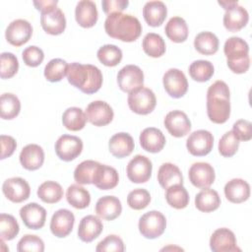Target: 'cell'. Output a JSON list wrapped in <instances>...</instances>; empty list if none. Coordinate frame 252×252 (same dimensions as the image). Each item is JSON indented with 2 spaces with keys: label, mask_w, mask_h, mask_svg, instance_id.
Here are the masks:
<instances>
[{
  "label": "cell",
  "mask_w": 252,
  "mask_h": 252,
  "mask_svg": "<svg viewBox=\"0 0 252 252\" xmlns=\"http://www.w3.org/2000/svg\"><path fill=\"white\" fill-rule=\"evenodd\" d=\"M214 147L213 134L207 130H197L189 135L186 141L188 152L195 157H204L211 153Z\"/></svg>",
  "instance_id": "obj_7"
},
{
  "label": "cell",
  "mask_w": 252,
  "mask_h": 252,
  "mask_svg": "<svg viewBox=\"0 0 252 252\" xmlns=\"http://www.w3.org/2000/svg\"><path fill=\"white\" fill-rule=\"evenodd\" d=\"M1 69L0 76L2 79H10L16 75L19 69L18 58L11 52H3L0 56Z\"/></svg>",
  "instance_id": "obj_47"
},
{
  "label": "cell",
  "mask_w": 252,
  "mask_h": 252,
  "mask_svg": "<svg viewBox=\"0 0 252 252\" xmlns=\"http://www.w3.org/2000/svg\"><path fill=\"white\" fill-rule=\"evenodd\" d=\"M44 161V152L36 144H30L24 147L20 154V162L28 170L38 169Z\"/></svg>",
  "instance_id": "obj_24"
},
{
  "label": "cell",
  "mask_w": 252,
  "mask_h": 252,
  "mask_svg": "<svg viewBox=\"0 0 252 252\" xmlns=\"http://www.w3.org/2000/svg\"><path fill=\"white\" fill-rule=\"evenodd\" d=\"M20 231L17 220L8 214L0 215V236L2 240L14 239Z\"/></svg>",
  "instance_id": "obj_45"
},
{
  "label": "cell",
  "mask_w": 252,
  "mask_h": 252,
  "mask_svg": "<svg viewBox=\"0 0 252 252\" xmlns=\"http://www.w3.org/2000/svg\"><path fill=\"white\" fill-rule=\"evenodd\" d=\"M162 83L165 92L173 98L183 96L188 90V82L184 73L176 68H170L164 73Z\"/></svg>",
  "instance_id": "obj_9"
},
{
  "label": "cell",
  "mask_w": 252,
  "mask_h": 252,
  "mask_svg": "<svg viewBox=\"0 0 252 252\" xmlns=\"http://www.w3.org/2000/svg\"><path fill=\"white\" fill-rule=\"evenodd\" d=\"M109 152L118 158H122L131 155L135 144L132 136L128 133L120 132L113 135L108 142Z\"/></svg>",
  "instance_id": "obj_27"
},
{
  "label": "cell",
  "mask_w": 252,
  "mask_h": 252,
  "mask_svg": "<svg viewBox=\"0 0 252 252\" xmlns=\"http://www.w3.org/2000/svg\"><path fill=\"white\" fill-rule=\"evenodd\" d=\"M103 229L101 220L94 215L84 217L78 227V236L84 242H92L99 236Z\"/></svg>",
  "instance_id": "obj_20"
},
{
  "label": "cell",
  "mask_w": 252,
  "mask_h": 252,
  "mask_svg": "<svg viewBox=\"0 0 252 252\" xmlns=\"http://www.w3.org/2000/svg\"><path fill=\"white\" fill-rule=\"evenodd\" d=\"M98 60L105 66L114 67L122 60V50L114 44H105L97 50Z\"/></svg>",
  "instance_id": "obj_44"
},
{
  "label": "cell",
  "mask_w": 252,
  "mask_h": 252,
  "mask_svg": "<svg viewBox=\"0 0 252 252\" xmlns=\"http://www.w3.org/2000/svg\"><path fill=\"white\" fill-rule=\"evenodd\" d=\"M195 49L204 55H213L219 49V38L211 32H202L195 36Z\"/></svg>",
  "instance_id": "obj_34"
},
{
  "label": "cell",
  "mask_w": 252,
  "mask_h": 252,
  "mask_svg": "<svg viewBox=\"0 0 252 252\" xmlns=\"http://www.w3.org/2000/svg\"><path fill=\"white\" fill-rule=\"evenodd\" d=\"M210 248L214 252H235L240 251L236 244L234 233L226 228L216 229L210 238Z\"/></svg>",
  "instance_id": "obj_16"
},
{
  "label": "cell",
  "mask_w": 252,
  "mask_h": 252,
  "mask_svg": "<svg viewBox=\"0 0 252 252\" xmlns=\"http://www.w3.org/2000/svg\"><path fill=\"white\" fill-rule=\"evenodd\" d=\"M190 182L197 188H209L215 181L216 174L214 167L208 162H195L188 172Z\"/></svg>",
  "instance_id": "obj_13"
},
{
  "label": "cell",
  "mask_w": 252,
  "mask_h": 252,
  "mask_svg": "<svg viewBox=\"0 0 252 252\" xmlns=\"http://www.w3.org/2000/svg\"><path fill=\"white\" fill-rule=\"evenodd\" d=\"M75 18L77 23L83 28L94 27L98 18L95 3L91 0L79 1L75 8Z\"/></svg>",
  "instance_id": "obj_21"
},
{
  "label": "cell",
  "mask_w": 252,
  "mask_h": 252,
  "mask_svg": "<svg viewBox=\"0 0 252 252\" xmlns=\"http://www.w3.org/2000/svg\"><path fill=\"white\" fill-rule=\"evenodd\" d=\"M151 202L150 193L143 188H137L131 191L127 196V204L133 210H143Z\"/></svg>",
  "instance_id": "obj_48"
},
{
  "label": "cell",
  "mask_w": 252,
  "mask_h": 252,
  "mask_svg": "<svg viewBox=\"0 0 252 252\" xmlns=\"http://www.w3.org/2000/svg\"><path fill=\"white\" fill-rule=\"evenodd\" d=\"M119 181V175L114 167L99 163L94 179L93 184H94L100 190H109L117 186Z\"/></svg>",
  "instance_id": "obj_28"
},
{
  "label": "cell",
  "mask_w": 252,
  "mask_h": 252,
  "mask_svg": "<svg viewBox=\"0 0 252 252\" xmlns=\"http://www.w3.org/2000/svg\"><path fill=\"white\" fill-rule=\"evenodd\" d=\"M32 27L24 19H17L11 22L5 32L7 41L16 47L27 43L32 37Z\"/></svg>",
  "instance_id": "obj_10"
},
{
  "label": "cell",
  "mask_w": 252,
  "mask_h": 252,
  "mask_svg": "<svg viewBox=\"0 0 252 252\" xmlns=\"http://www.w3.org/2000/svg\"><path fill=\"white\" fill-rule=\"evenodd\" d=\"M68 67V63L61 58L51 59L44 67V77L49 82H59L67 75Z\"/></svg>",
  "instance_id": "obj_42"
},
{
  "label": "cell",
  "mask_w": 252,
  "mask_h": 252,
  "mask_svg": "<svg viewBox=\"0 0 252 252\" xmlns=\"http://www.w3.org/2000/svg\"><path fill=\"white\" fill-rule=\"evenodd\" d=\"M83 151L82 140L73 135L64 134L55 143V153L64 161H71L78 158Z\"/></svg>",
  "instance_id": "obj_8"
},
{
  "label": "cell",
  "mask_w": 252,
  "mask_h": 252,
  "mask_svg": "<svg viewBox=\"0 0 252 252\" xmlns=\"http://www.w3.org/2000/svg\"><path fill=\"white\" fill-rule=\"evenodd\" d=\"M37 196L44 203L54 204L62 199L63 189L61 185L55 181H45L39 185Z\"/></svg>",
  "instance_id": "obj_38"
},
{
  "label": "cell",
  "mask_w": 252,
  "mask_h": 252,
  "mask_svg": "<svg viewBox=\"0 0 252 252\" xmlns=\"http://www.w3.org/2000/svg\"><path fill=\"white\" fill-rule=\"evenodd\" d=\"M240 141L236 138L232 131H228L222 135L219 142V152L224 158H230L235 155L238 150Z\"/></svg>",
  "instance_id": "obj_46"
},
{
  "label": "cell",
  "mask_w": 252,
  "mask_h": 252,
  "mask_svg": "<svg viewBox=\"0 0 252 252\" xmlns=\"http://www.w3.org/2000/svg\"><path fill=\"white\" fill-rule=\"evenodd\" d=\"M248 21L249 15L247 10L238 4L225 10L223 15V26L232 32L240 31L247 25Z\"/></svg>",
  "instance_id": "obj_22"
},
{
  "label": "cell",
  "mask_w": 252,
  "mask_h": 252,
  "mask_svg": "<svg viewBox=\"0 0 252 252\" xmlns=\"http://www.w3.org/2000/svg\"><path fill=\"white\" fill-rule=\"evenodd\" d=\"M96 252H104V251H114V252H123L124 251V243L122 239L115 234L107 235L104 239H102L95 247Z\"/></svg>",
  "instance_id": "obj_50"
},
{
  "label": "cell",
  "mask_w": 252,
  "mask_h": 252,
  "mask_svg": "<svg viewBox=\"0 0 252 252\" xmlns=\"http://www.w3.org/2000/svg\"><path fill=\"white\" fill-rule=\"evenodd\" d=\"M218 3H219L220 6H222V8H223L224 10H227V9L231 8L232 6L238 4L237 1H227V0H226V1H219Z\"/></svg>",
  "instance_id": "obj_56"
},
{
  "label": "cell",
  "mask_w": 252,
  "mask_h": 252,
  "mask_svg": "<svg viewBox=\"0 0 252 252\" xmlns=\"http://www.w3.org/2000/svg\"><path fill=\"white\" fill-rule=\"evenodd\" d=\"M158 181L162 188L167 189L173 185H182L183 176L178 166L170 162H165L158 168Z\"/></svg>",
  "instance_id": "obj_31"
},
{
  "label": "cell",
  "mask_w": 252,
  "mask_h": 252,
  "mask_svg": "<svg viewBox=\"0 0 252 252\" xmlns=\"http://www.w3.org/2000/svg\"><path fill=\"white\" fill-rule=\"evenodd\" d=\"M138 227L140 233L144 237L148 239H155L164 232L166 220L160 212L150 211L140 218Z\"/></svg>",
  "instance_id": "obj_6"
},
{
  "label": "cell",
  "mask_w": 252,
  "mask_h": 252,
  "mask_svg": "<svg viewBox=\"0 0 252 252\" xmlns=\"http://www.w3.org/2000/svg\"><path fill=\"white\" fill-rule=\"evenodd\" d=\"M129 5L128 0H102L101 7L105 14L121 13Z\"/></svg>",
  "instance_id": "obj_53"
},
{
  "label": "cell",
  "mask_w": 252,
  "mask_h": 252,
  "mask_svg": "<svg viewBox=\"0 0 252 252\" xmlns=\"http://www.w3.org/2000/svg\"><path fill=\"white\" fill-rule=\"evenodd\" d=\"M230 93L223 81H216L207 92V115L216 124L226 122L230 116Z\"/></svg>",
  "instance_id": "obj_1"
},
{
  "label": "cell",
  "mask_w": 252,
  "mask_h": 252,
  "mask_svg": "<svg viewBox=\"0 0 252 252\" xmlns=\"http://www.w3.org/2000/svg\"><path fill=\"white\" fill-rule=\"evenodd\" d=\"M166 36L173 42H184L188 37V27L185 20L181 17H172L164 28Z\"/></svg>",
  "instance_id": "obj_33"
},
{
  "label": "cell",
  "mask_w": 252,
  "mask_h": 252,
  "mask_svg": "<svg viewBox=\"0 0 252 252\" xmlns=\"http://www.w3.org/2000/svg\"><path fill=\"white\" fill-rule=\"evenodd\" d=\"M87 120L94 126H105L109 124L114 116L111 106L103 100L91 102L86 109Z\"/></svg>",
  "instance_id": "obj_15"
},
{
  "label": "cell",
  "mask_w": 252,
  "mask_h": 252,
  "mask_svg": "<svg viewBox=\"0 0 252 252\" xmlns=\"http://www.w3.org/2000/svg\"><path fill=\"white\" fill-rule=\"evenodd\" d=\"M40 24L45 32L52 35L60 34L66 28L65 15L61 9L55 8L51 12L41 14Z\"/></svg>",
  "instance_id": "obj_23"
},
{
  "label": "cell",
  "mask_w": 252,
  "mask_h": 252,
  "mask_svg": "<svg viewBox=\"0 0 252 252\" xmlns=\"http://www.w3.org/2000/svg\"><path fill=\"white\" fill-rule=\"evenodd\" d=\"M87 122L86 113L80 107H69L62 115V123L70 131L82 130Z\"/></svg>",
  "instance_id": "obj_35"
},
{
  "label": "cell",
  "mask_w": 252,
  "mask_h": 252,
  "mask_svg": "<svg viewBox=\"0 0 252 252\" xmlns=\"http://www.w3.org/2000/svg\"><path fill=\"white\" fill-rule=\"evenodd\" d=\"M0 143H1V159H4L6 158H9L13 155L17 148L16 140L7 135H1L0 137Z\"/></svg>",
  "instance_id": "obj_54"
},
{
  "label": "cell",
  "mask_w": 252,
  "mask_h": 252,
  "mask_svg": "<svg viewBox=\"0 0 252 252\" xmlns=\"http://www.w3.org/2000/svg\"><path fill=\"white\" fill-rule=\"evenodd\" d=\"M99 162L94 160H84L82 161L74 171V179L78 184H93V179L95 173V170Z\"/></svg>",
  "instance_id": "obj_41"
},
{
  "label": "cell",
  "mask_w": 252,
  "mask_h": 252,
  "mask_svg": "<svg viewBox=\"0 0 252 252\" xmlns=\"http://www.w3.org/2000/svg\"><path fill=\"white\" fill-rule=\"evenodd\" d=\"M167 8L161 1H149L143 8V16L151 27H159L165 20Z\"/></svg>",
  "instance_id": "obj_30"
},
{
  "label": "cell",
  "mask_w": 252,
  "mask_h": 252,
  "mask_svg": "<svg viewBox=\"0 0 252 252\" xmlns=\"http://www.w3.org/2000/svg\"><path fill=\"white\" fill-rule=\"evenodd\" d=\"M17 250L19 252L25 251H33V252H42L44 250L43 240L33 234L24 235L18 242Z\"/></svg>",
  "instance_id": "obj_49"
},
{
  "label": "cell",
  "mask_w": 252,
  "mask_h": 252,
  "mask_svg": "<svg viewBox=\"0 0 252 252\" xmlns=\"http://www.w3.org/2000/svg\"><path fill=\"white\" fill-rule=\"evenodd\" d=\"M67 202L76 209H85L91 203V195L90 192L84 187L72 184L68 187L66 192Z\"/></svg>",
  "instance_id": "obj_36"
},
{
  "label": "cell",
  "mask_w": 252,
  "mask_h": 252,
  "mask_svg": "<svg viewBox=\"0 0 252 252\" xmlns=\"http://www.w3.org/2000/svg\"><path fill=\"white\" fill-rule=\"evenodd\" d=\"M140 145L147 152L158 153L165 145V137L159 129L149 127L140 134Z\"/></svg>",
  "instance_id": "obj_26"
},
{
  "label": "cell",
  "mask_w": 252,
  "mask_h": 252,
  "mask_svg": "<svg viewBox=\"0 0 252 252\" xmlns=\"http://www.w3.org/2000/svg\"><path fill=\"white\" fill-rule=\"evenodd\" d=\"M128 105L129 108L141 115L151 113L157 104V98L154 92L148 88L140 87L128 94Z\"/></svg>",
  "instance_id": "obj_5"
},
{
  "label": "cell",
  "mask_w": 252,
  "mask_h": 252,
  "mask_svg": "<svg viewBox=\"0 0 252 252\" xmlns=\"http://www.w3.org/2000/svg\"><path fill=\"white\" fill-rule=\"evenodd\" d=\"M223 52L228 68L235 74H243L250 66L249 46L238 36H231L224 42Z\"/></svg>",
  "instance_id": "obj_4"
},
{
  "label": "cell",
  "mask_w": 252,
  "mask_h": 252,
  "mask_svg": "<svg viewBox=\"0 0 252 252\" xmlns=\"http://www.w3.org/2000/svg\"><path fill=\"white\" fill-rule=\"evenodd\" d=\"M122 205L115 196H103L95 204L96 215L105 220H113L120 216Z\"/></svg>",
  "instance_id": "obj_25"
},
{
  "label": "cell",
  "mask_w": 252,
  "mask_h": 252,
  "mask_svg": "<svg viewBox=\"0 0 252 252\" xmlns=\"http://www.w3.org/2000/svg\"><path fill=\"white\" fill-rule=\"evenodd\" d=\"M104 30L112 38L132 42L141 35L142 25L136 17L130 14L112 13L104 22Z\"/></svg>",
  "instance_id": "obj_3"
},
{
  "label": "cell",
  "mask_w": 252,
  "mask_h": 252,
  "mask_svg": "<svg viewBox=\"0 0 252 252\" xmlns=\"http://www.w3.org/2000/svg\"><path fill=\"white\" fill-rule=\"evenodd\" d=\"M66 76L72 86L87 94L96 93L102 85L101 71L92 64L73 62L69 65Z\"/></svg>",
  "instance_id": "obj_2"
},
{
  "label": "cell",
  "mask_w": 252,
  "mask_h": 252,
  "mask_svg": "<svg viewBox=\"0 0 252 252\" xmlns=\"http://www.w3.org/2000/svg\"><path fill=\"white\" fill-rule=\"evenodd\" d=\"M165 200L170 207L180 210L187 207L189 194L183 185H173L166 189Z\"/></svg>",
  "instance_id": "obj_40"
},
{
  "label": "cell",
  "mask_w": 252,
  "mask_h": 252,
  "mask_svg": "<svg viewBox=\"0 0 252 252\" xmlns=\"http://www.w3.org/2000/svg\"><path fill=\"white\" fill-rule=\"evenodd\" d=\"M22 57L26 65L30 67H36L41 64L44 59V53L42 49L35 45H31L24 49Z\"/></svg>",
  "instance_id": "obj_51"
},
{
  "label": "cell",
  "mask_w": 252,
  "mask_h": 252,
  "mask_svg": "<svg viewBox=\"0 0 252 252\" xmlns=\"http://www.w3.org/2000/svg\"><path fill=\"white\" fill-rule=\"evenodd\" d=\"M188 72L194 81L207 82L213 77L215 68L208 60H196L191 63Z\"/></svg>",
  "instance_id": "obj_43"
},
{
  "label": "cell",
  "mask_w": 252,
  "mask_h": 252,
  "mask_svg": "<svg viewBox=\"0 0 252 252\" xmlns=\"http://www.w3.org/2000/svg\"><path fill=\"white\" fill-rule=\"evenodd\" d=\"M74 214L67 209L56 211L50 220V230L53 235L59 238L68 236L74 226Z\"/></svg>",
  "instance_id": "obj_19"
},
{
  "label": "cell",
  "mask_w": 252,
  "mask_h": 252,
  "mask_svg": "<svg viewBox=\"0 0 252 252\" xmlns=\"http://www.w3.org/2000/svg\"><path fill=\"white\" fill-rule=\"evenodd\" d=\"M21 110V102L16 94L5 93L0 97V116L2 119L11 120L18 116Z\"/></svg>",
  "instance_id": "obj_37"
},
{
  "label": "cell",
  "mask_w": 252,
  "mask_h": 252,
  "mask_svg": "<svg viewBox=\"0 0 252 252\" xmlns=\"http://www.w3.org/2000/svg\"><path fill=\"white\" fill-rule=\"evenodd\" d=\"M163 123L168 133L176 138L186 136L191 130V122L186 113L181 110L168 112Z\"/></svg>",
  "instance_id": "obj_17"
},
{
  "label": "cell",
  "mask_w": 252,
  "mask_h": 252,
  "mask_svg": "<svg viewBox=\"0 0 252 252\" xmlns=\"http://www.w3.org/2000/svg\"><path fill=\"white\" fill-rule=\"evenodd\" d=\"M142 46L145 53L154 58L160 57L165 52V42L163 38L155 32H149L145 35Z\"/></svg>",
  "instance_id": "obj_39"
},
{
  "label": "cell",
  "mask_w": 252,
  "mask_h": 252,
  "mask_svg": "<svg viewBox=\"0 0 252 252\" xmlns=\"http://www.w3.org/2000/svg\"><path fill=\"white\" fill-rule=\"evenodd\" d=\"M58 1H54V0H39V1H33V5L34 7L41 12V14L43 13H48L51 12L52 10H54L55 8H57Z\"/></svg>",
  "instance_id": "obj_55"
},
{
  "label": "cell",
  "mask_w": 252,
  "mask_h": 252,
  "mask_svg": "<svg viewBox=\"0 0 252 252\" xmlns=\"http://www.w3.org/2000/svg\"><path fill=\"white\" fill-rule=\"evenodd\" d=\"M239 141H249L252 138V125L245 119L237 120L231 130Z\"/></svg>",
  "instance_id": "obj_52"
},
{
  "label": "cell",
  "mask_w": 252,
  "mask_h": 252,
  "mask_svg": "<svg viewBox=\"0 0 252 252\" xmlns=\"http://www.w3.org/2000/svg\"><path fill=\"white\" fill-rule=\"evenodd\" d=\"M2 191L5 197L11 202L22 203L30 197L31 187L24 178L12 177L4 181Z\"/></svg>",
  "instance_id": "obj_14"
},
{
  "label": "cell",
  "mask_w": 252,
  "mask_h": 252,
  "mask_svg": "<svg viewBox=\"0 0 252 252\" xmlns=\"http://www.w3.org/2000/svg\"><path fill=\"white\" fill-rule=\"evenodd\" d=\"M223 190L226 199L234 204L245 202L250 196V186L241 178L231 179L225 184Z\"/></svg>",
  "instance_id": "obj_29"
},
{
  "label": "cell",
  "mask_w": 252,
  "mask_h": 252,
  "mask_svg": "<svg viewBox=\"0 0 252 252\" xmlns=\"http://www.w3.org/2000/svg\"><path fill=\"white\" fill-rule=\"evenodd\" d=\"M117 83L121 91L131 93L132 91L143 87L144 73L136 65H126L121 68L117 74Z\"/></svg>",
  "instance_id": "obj_12"
},
{
  "label": "cell",
  "mask_w": 252,
  "mask_h": 252,
  "mask_svg": "<svg viewBox=\"0 0 252 252\" xmlns=\"http://www.w3.org/2000/svg\"><path fill=\"white\" fill-rule=\"evenodd\" d=\"M20 217L28 228L39 229L45 223L46 210L37 203H29L20 209Z\"/></svg>",
  "instance_id": "obj_18"
},
{
  "label": "cell",
  "mask_w": 252,
  "mask_h": 252,
  "mask_svg": "<svg viewBox=\"0 0 252 252\" xmlns=\"http://www.w3.org/2000/svg\"><path fill=\"white\" fill-rule=\"evenodd\" d=\"M152 170V161L145 156L137 155L128 162L126 172L130 181L144 183L151 178Z\"/></svg>",
  "instance_id": "obj_11"
},
{
  "label": "cell",
  "mask_w": 252,
  "mask_h": 252,
  "mask_svg": "<svg viewBox=\"0 0 252 252\" xmlns=\"http://www.w3.org/2000/svg\"><path fill=\"white\" fill-rule=\"evenodd\" d=\"M220 205V198L219 193L210 188H205L200 191L195 197L196 208L204 213L216 211Z\"/></svg>",
  "instance_id": "obj_32"
}]
</instances>
